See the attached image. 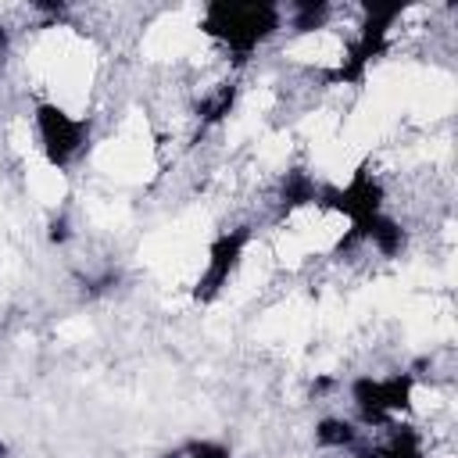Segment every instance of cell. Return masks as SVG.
I'll return each mask as SVG.
<instances>
[{"instance_id":"6da1fadb","label":"cell","mask_w":458,"mask_h":458,"mask_svg":"<svg viewBox=\"0 0 458 458\" xmlns=\"http://www.w3.org/2000/svg\"><path fill=\"white\" fill-rule=\"evenodd\" d=\"M32 118H36V132H39V143L47 150V161L54 168H68L86 150V140H89L86 118H72L57 104H39Z\"/></svg>"},{"instance_id":"7a4b0ae2","label":"cell","mask_w":458,"mask_h":458,"mask_svg":"<svg viewBox=\"0 0 458 458\" xmlns=\"http://www.w3.org/2000/svg\"><path fill=\"white\" fill-rule=\"evenodd\" d=\"M247 240H250V225H236V229H225V233L211 243L208 268H204V276H200V283H197V301H211V297L229 283V276H233V268H236V261H240Z\"/></svg>"},{"instance_id":"3957f363","label":"cell","mask_w":458,"mask_h":458,"mask_svg":"<svg viewBox=\"0 0 458 458\" xmlns=\"http://www.w3.org/2000/svg\"><path fill=\"white\" fill-rule=\"evenodd\" d=\"M361 437V429L351 422V419H322L315 426V440L329 451H344V447H354Z\"/></svg>"},{"instance_id":"277c9868","label":"cell","mask_w":458,"mask_h":458,"mask_svg":"<svg viewBox=\"0 0 458 458\" xmlns=\"http://www.w3.org/2000/svg\"><path fill=\"white\" fill-rule=\"evenodd\" d=\"M186 458H229V447L215 440H197L186 447Z\"/></svg>"},{"instance_id":"5b68a950","label":"cell","mask_w":458,"mask_h":458,"mask_svg":"<svg viewBox=\"0 0 458 458\" xmlns=\"http://www.w3.org/2000/svg\"><path fill=\"white\" fill-rule=\"evenodd\" d=\"M68 236H72V229H68V218H64V211H61V215L50 218V240H54V243H64Z\"/></svg>"},{"instance_id":"8992f818","label":"cell","mask_w":458,"mask_h":458,"mask_svg":"<svg viewBox=\"0 0 458 458\" xmlns=\"http://www.w3.org/2000/svg\"><path fill=\"white\" fill-rule=\"evenodd\" d=\"M0 458H7V444L4 440H0Z\"/></svg>"}]
</instances>
